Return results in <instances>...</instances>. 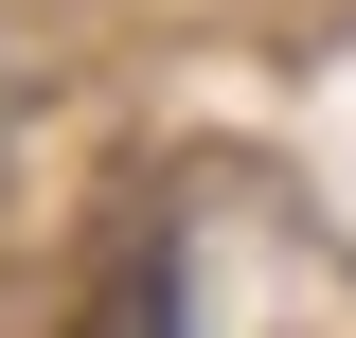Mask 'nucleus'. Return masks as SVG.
<instances>
[{
    "mask_svg": "<svg viewBox=\"0 0 356 338\" xmlns=\"http://www.w3.org/2000/svg\"><path fill=\"white\" fill-rule=\"evenodd\" d=\"M72 338H178V250H161V232H125V250H107V285H89Z\"/></svg>",
    "mask_w": 356,
    "mask_h": 338,
    "instance_id": "f257e3e1",
    "label": "nucleus"
}]
</instances>
